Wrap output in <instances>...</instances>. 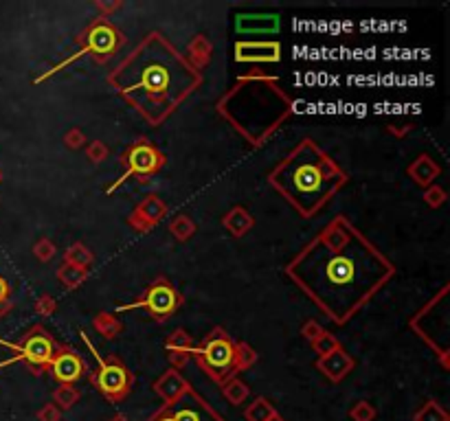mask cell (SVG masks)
I'll list each match as a JSON object with an SVG mask.
<instances>
[{"mask_svg":"<svg viewBox=\"0 0 450 421\" xmlns=\"http://www.w3.org/2000/svg\"><path fill=\"white\" fill-rule=\"evenodd\" d=\"M235 29L237 33H274L279 29V16L277 14H240L235 16Z\"/></svg>","mask_w":450,"mask_h":421,"instance_id":"obj_16","label":"cell"},{"mask_svg":"<svg viewBox=\"0 0 450 421\" xmlns=\"http://www.w3.org/2000/svg\"><path fill=\"white\" fill-rule=\"evenodd\" d=\"M286 275L330 321L345 325L393 279L395 266L345 215H336L296 252Z\"/></svg>","mask_w":450,"mask_h":421,"instance_id":"obj_1","label":"cell"},{"mask_svg":"<svg viewBox=\"0 0 450 421\" xmlns=\"http://www.w3.org/2000/svg\"><path fill=\"white\" fill-rule=\"evenodd\" d=\"M48 366L60 384H75L86 373V362L70 349H60Z\"/></svg>","mask_w":450,"mask_h":421,"instance_id":"obj_14","label":"cell"},{"mask_svg":"<svg viewBox=\"0 0 450 421\" xmlns=\"http://www.w3.org/2000/svg\"><path fill=\"white\" fill-rule=\"evenodd\" d=\"M191 353L198 358L200 368L218 384L227 382L235 373V342L231 336L215 327L203 342L200 347H193Z\"/></svg>","mask_w":450,"mask_h":421,"instance_id":"obj_6","label":"cell"},{"mask_svg":"<svg viewBox=\"0 0 450 421\" xmlns=\"http://www.w3.org/2000/svg\"><path fill=\"white\" fill-rule=\"evenodd\" d=\"M272 415H277V410H274V406L266 398L253 400V404H248V408L244 410L246 421H268Z\"/></svg>","mask_w":450,"mask_h":421,"instance_id":"obj_22","label":"cell"},{"mask_svg":"<svg viewBox=\"0 0 450 421\" xmlns=\"http://www.w3.org/2000/svg\"><path fill=\"white\" fill-rule=\"evenodd\" d=\"M312 347H314V351H318V356H325V353H330V351H334L336 347H341L338 345V340L332 336V334H321V336H316L314 340H312Z\"/></svg>","mask_w":450,"mask_h":421,"instance_id":"obj_30","label":"cell"},{"mask_svg":"<svg viewBox=\"0 0 450 421\" xmlns=\"http://www.w3.org/2000/svg\"><path fill=\"white\" fill-rule=\"evenodd\" d=\"M167 349L169 351H187V353H191V349H193V342H191V338L183 331V329H176L171 334V338H167Z\"/></svg>","mask_w":450,"mask_h":421,"instance_id":"obj_28","label":"cell"},{"mask_svg":"<svg viewBox=\"0 0 450 421\" xmlns=\"http://www.w3.org/2000/svg\"><path fill=\"white\" fill-rule=\"evenodd\" d=\"M191 388V384L181 375V371H176V368H169V371H165L156 382H154V390L159 398L167 404H173L181 395H185L187 390Z\"/></svg>","mask_w":450,"mask_h":421,"instance_id":"obj_17","label":"cell"},{"mask_svg":"<svg viewBox=\"0 0 450 421\" xmlns=\"http://www.w3.org/2000/svg\"><path fill=\"white\" fill-rule=\"evenodd\" d=\"M220 386H222V395H224V398H227V402L233 404V406L244 404V402L248 400V395H251V388H248V386H246L242 380H237V378H229L227 382H222Z\"/></svg>","mask_w":450,"mask_h":421,"instance_id":"obj_20","label":"cell"},{"mask_svg":"<svg viewBox=\"0 0 450 421\" xmlns=\"http://www.w3.org/2000/svg\"><path fill=\"white\" fill-rule=\"evenodd\" d=\"M77 402H80V390L75 388L73 384H62V386H58V390L53 393V404H55L60 410H68V408H73Z\"/></svg>","mask_w":450,"mask_h":421,"instance_id":"obj_23","label":"cell"},{"mask_svg":"<svg viewBox=\"0 0 450 421\" xmlns=\"http://www.w3.org/2000/svg\"><path fill=\"white\" fill-rule=\"evenodd\" d=\"M409 174H411V178H413L417 184H424V187H427V184H431V182L437 178L439 167L431 161L429 156H419L417 161L411 165Z\"/></svg>","mask_w":450,"mask_h":421,"instance_id":"obj_19","label":"cell"},{"mask_svg":"<svg viewBox=\"0 0 450 421\" xmlns=\"http://www.w3.org/2000/svg\"><path fill=\"white\" fill-rule=\"evenodd\" d=\"M321 334H323V329H321V327H318L316 323H308V325L304 327V336H306V338H308L310 342H312V340H314L316 336H321Z\"/></svg>","mask_w":450,"mask_h":421,"instance_id":"obj_34","label":"cell"},{"mask_svg":"<svg viewBox=\"0 0 450 421\" xmlns=\"http://www.w3.org/2000/svg\"><path fill=\"white\" fill-rule=\"evenodd\" d=\"M165 204L156 198V196H149L145 198L139 208L134 210V215L130 218V224L139 230H147V228H152L163 215H165Z\"/></svg>","mask_w":450,"mask_h":421,"instance_id":"obj_18","label":"cell"},{"mask_svg":"<svg viewBox=\"0 0 450 421\" xmlns=\"http://www.w3.org/2000/svg\"><path fill=\"white\" fill-rule=\"evenodd\" d=\"M92 255L82 246V244H73L68 250H66V263H73V266H80V268H86L90 263Z\"/></svg>","mask_w":450,"mask_h":421,"instance_id":"obj_29","label":"cell"},{"mask_svg":"<svg viewBox=\"0 0 450 421\" xmlns=\"http://www.w3.org/2000/svg\"><path fill=\"white\" fill-rule=\"evenodd\" d=\"M163 410L173 421H227L200 393L189 388L185 395L173 402L163 406Z\"/></svg>","mask_w":450,"mask_h":421,"instance_id":"obj_11","label":"cell"},{"mask_svg":"<svg viewBox=\"0 0 450 421\" xmlns=\"http://www.w3.org/2000/svg\"><path fill=\"white\" fill-rule=\"evenodd\" d=\"M108 84L156 127L200 88L203 73L161 31H149L108 75Z\"/></svg>","mask_w":450,"mask_h":421,"instance_id":"obj_2","label":"cell"},{"mask_svg":"<svg viewBox=\"0 0 450 421\" xmlns=\"http://www.w3.org/2000/svg\"><path fill=\"white\" fill-rule=\"evenodd\" d=\"M123 44V36H121V31L119 29H114V26L106 20V18H99V20H95L88 29L82 33V38H80V50L75 53V55L70 58V60H66L64 64H60V66H55L51 73L48 75H53V73H58V70H62L64 66H68L73 60H77V58H82V55H95L99 62H106L110 55H114L117 53V48Z\"/></svg>","mask_w":450,"mask_h":421,"instance_id":"obj_7","label":"cell"},{"mask_svg":"<svg viewBox=\"0 0 450 421\" xmlns=\"http://www.w3.org/2000/svg\"><path fill=\"white\" fill-rule=\"evenodd\" d=\"M349 417L354 421H373L376 419V408H373L369 402H358V404H354L352 410H349Z\"/></svg>","mask_w":450,"mask_h":421,"instance_id":"obj_31","label":"cell"},{"mask_svg":"<svg viewBox=\"0 0 450 421\" xmlns=\"http://www.w3.org/2000/svg\"><path fill=\"white\" fill-rule=\"evenodd\" d=\"M411 329L437 353L441 364L448 366V285L413 316Z\"/></svg>","mask_w":450,"mask_h":421,"instance_id":"obj_5","label":"cell"},{"mask_svg":"<svg viewBox=\"0 0 450 421\" xmlns=\"http://www.w3.org/2000/svg\"><path fill=\"white\" fill-rule=\"evenodd\" d=\"M58 277L62 279V283L66 287H75L86 279V270L80 266H73V263H64V266L58 270Z\"/></svg>","mask_w":450,"mask_h":421,"instance_id":"obj_26","label":"cell"},{"mask_svg":"<svg viewBox=\"0 0 450 421\" xmlns=\"http://www.w3.org/2000/svg\"><path fill=\"white\" fill-rule=\"evenodd\" d=\"M268 421H286V419H284V417H282V415L277 412V415H272V417H270Z\"/></svg>","mask_w":450,"mask_h":421,"instance_id":"obj_36","label":"cell"},{"mask_svg":"<svg viewBox=\"0 0 450 421\" xmlns=\"http://www.w3.org/2000/svg\"><path fill=\"white\" fill-rule=\"evenodd\" d=\"M84 340H86L88 349L95 353V358L99 362V368L92 375L95 388L110 402H121L123 398H128L130 390H132V384H134V378L128 371V366L123 364L121 360H117V358H102L92 349L90 340L86 336H84Z\"/></svg>","mask_w":450,"mask_h":421,"instance_id":"obj_8","label":"cell"},{"mask_svg":"<svg viewBox=\"0 0 450 421\" xmlns=\"http://www.w3.org/2000/svg\"><path fill=\"white\" fill-rule=\"evenodd\" d=\"M292 105L274 77L246 75L218 101V114L251 147H262L292 114Z\"/></svg>","mask_w":450,"mask_h":421,"instance_id":"obj_4","label":"cell"},{"mask_svg":"<svg viewBox=\"0 0 450 421\" xmlns=\"http://www.w3.org/2000/svg\"><path fill=\"white\" fill-rule=\"evenodd\" d=\"M7 294H9V285H7V281L3 277H0V301L7 299Z\"/></svg>","mask_w":450,"mask_h":421,"instance_id":"obj_35","label":"cell"},{"mask_svg":"<svg viewBox=\"0 0 450 421\" xmlns=\"http://www.w3.org/2000/svg\"><path fill=\"white\" fill-rule=\"evenodd\" d=\"M413 419H415V421H450L448 412H446L437 402H427V404H424V406L415 412Z\"/></svg>","mask_w":450,"mask_h":421,"instance_id":"obj_25","label":"cell"},{"mask_svg":"<svg viewBox=\"0 0 450 421\" xmlns=\"http://www.w3.org/2000/svg\"><path fill=\"white\" fill-rule=\"evenodd\" d=\"M187 360H189V353L187 351H169L171 368H176V371H181V368L187 364Z\"/></svg>","mask_w":450,"mask_h":421,"instance_id":"obj_33","label":"cell"},{"mask_svg":"<svg viewBox=\"0 0 450 421\" xmlns=\"http://www.w3.org/2000/svg\"><path fill=\"white\" fill-rule=\"evenodd\" d=\"M95 329L102 334L104 338H114L121 331V323L110 314H99L95 319Z\"/></svg>","mask_w":450,"mask_h":421,"instance_id":"obj_27","label":"cell"},{"mask_svg":"<svg viewBox=\"0 0 450 421\" xmlns=\"http://www.w3.org/2000/svg\"><path fill=\"white\" fill-rule=\"evenodd\" d=\"M126 163H128L126 174L121 176V180H117V182L112 184V187L108 189V193H110L114 187H119V184H121L123 180H128V178H132V176H152V174H156V171L163 167L165 158H163V154H161L152 143L139 141V143L130 149V154H128V158H126Z\"/></svg>","mask_w":450,"mask_h":421,"instance_id":"obj_12","label":"cell"},{"mask_svg":"<svg viewBox=\"0 0 450 421\" xmlns=\"http://www.w3.org/2000/svg\"><path fill=\"white\" fill-rule=\"evenodd\" d=\"M354 358L349 356L343 347H336L334 351L330 353H325L316 360V368L318 371L328 378L330 382H341L345 375L352 373V368H354Z\"/></svg>","mask_w":450,"mask_h":421,"instance_id":"obj_15","label":"cell"},{"mask_svg":"<svg viewBox=\"0 0 450 421\" xmlns=\"http://www.w3.org/2000/svg\"><path fill=\"white\" fill-rule=\"evenodd\" d=\"M224 226H227L235 237H240V235L248 233V228L253 226V218L246 213V208L237 206V208L231 210L227 218H224Z\"/></svg>","mask_w":450,"mask_h":421,"instance_id":"obj_21","label":"cell"},{"mask_svg":"<svg viewBox=\"0 0 450 421\" xmlns=\"http://www.w3.org/2000/svg\"><path fill=\"white\" fill-rule=\"evenodd\" d=\"M257 362V351H253L246 342L235 345V371H248Z\"/></svg>","mask_w":450,"mask_h":421,"instance_id":"obj_24","label":"cell"},{"mask_svg":"<svg viewBox=\"0 0 450 421\" xmlns=\"http://www.w3.org/2000/svg\"><path fill=\"white\" fill-rule=\"evenodd\" d=\"M110 421H128L126 417H123V415H117V417H112Z\"/></svg>","mask_w":450,"mask_h":421,"instance_id":"obj_37","label":"cell"},{"mask_svg":"<svg viewBox=\"0 0 450 421\" xmlns=\"http://www.w3.org/2000/svg\"><path fill=\"white\" fill-rule=\"evenodd\" d=\"M235 60L244 64H272L282 60L279 42H246L235 44Z\"/></svg>","mask_w":450,"mask_h":421,"instance_id":"obj_13","label":"cell"},{"mask_svg":"<svg viewBox=\"0 0 450 421\" xmlns=\"http://www.w3.org/2000/svg\"><path fill=\"white\" fill-rule=\"evenodd\" d=\"M181 301L183 299H181V294L176 292V289H173V285L167 279H159V281H154L152 285H149L147 294L141 301L130 303V305H123L117 311H126V309H132V307H143L152 316H156L159 321H163V319H167V316H171L173 311L178 309Z\"/></svg>","mask_w":450,"mask_h":421,"instance_id":"obj_10","label":"cell"},{"mask_svg":"<svg viewBox=\"0 0 450 421\" xmlns=\"http://www.w3.org/2000/svg\"><path fill=\"white\" fill-rule=\"evenodd\" d=\"M347 182V174L312 139L292 147L268 174V184L301 218H314Z\"/></svg>","mask_w":450,"mask_h":421,"instance_id":"obj_3","label":"cell"},{"mask_svg":"<svg viewBox=\"0 0 450 421\" xmlns=\"http://www.w3.org/2000/svg\"><path fill=\"white\" fill-rule=\"evenodd\" d=\"M62 417V410L55 406V404H46L40 412H38V419L40 421H60Z\"/></svg>","mask_w":450,"mask_h":421,"instance_id":"obj_32","label":"cell"},{"mask_svg":"<svg viewBox=\"0 0 450 421\" xmlns=\"http://www.w3.org/2000/svg\"><path fill=\"white\" fill-rule=\"evenodd\" d=\"M0 345H5L9 347L11 351H16V356L11 360H5V362H0V368L11 364V362H29L36 371H40L42 366H48L51 364V360L55 358V353L60 351L58 345H55V340L48 336V331H44L42 327H33L31 331L24 334L22 342L20 345H11V342H3L0 340Z\"/></svg>","mask_w":450,"mask_h":421,"instance_id":"obj_9","label":"cell"}]
</instances>
